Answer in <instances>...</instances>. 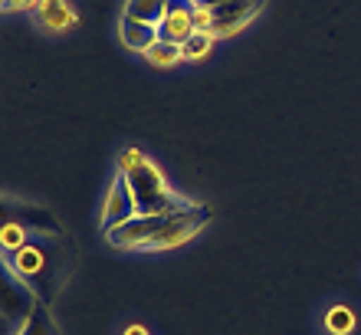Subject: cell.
Wrapping results in <instances>:
<instances>
[{"mask_svg":"<svg viewBox=\"0 0 361 335\" xmlns=\"http://www.w3.org/2000/svg\"><path fill=\"white\" fill-rule=\"evenodd\" d=\"M0 10H4V0H0Z\"/></svg>","mask_w":361,"mask_h":335,"instance_id":"20","label":"cell"},{"mask_svg":"<svg viewBox=\"0 0 361 335\" xmlns=\"http://www.w3.org/2000/svg\"><path fill=\"white\" fill-rule=\"evenodd\" d=\"M190 33H197L194 27V0H168L161 23H158V37L168 43H184Z\"/></svg>","mask_w":361,"mask_h":335,"instance_id":"8","label":"cell"},{"mask_svg":"<svg viewBox=\"0 0 361 335\" xmlns=\"http://www.w3.org/2000/svg\"><path fill=\"white\" fill-rule=\"evenodd\" d=\"M4 224H23V227H30L39 237H63V227H59L56 214L49 211V207H39V204H27V201L0 194V227Z\"/></svg>","mask_w":361,"mask_h":335,"instance_id":"5","label":"cell"},{"mask_svg":"<svg viewBox=\"0 0 361 335\" xmlns=\"http://www.w3.org/2000/svg\"><path fill=\"white\" fill-rule=\"evenodd\" d=\"M37 17L43 23V30H49V33H63V30L79 27V13L69 7V0H39Z\"/></svg>","mask_w":361,"mask_h":335,"instance_id":"9","label":"cell"},{"mask_svg":"<svg viewBox=\"0 0 361 335\" xmlns=\"http://www.w3.org/2000/svg\"><path fill=\"white\" fill-rule=\"evenodd\" d=\"M30 233H33V230L23 227V224H4V227H0V253H4V257H13L20 247L30 243Z\"/></svg>","mask_w":361,"mask_h":335,"instance_id":"15","label":"cell"},{"mask_svg":"<svg viewBox=\"0 0 361 335\" xmlns=\"http://www.w3.org/2000/svg\"><path fill=\"white\" fill-rule=\"evenodd\" d=\"M210 49H214V37L210 33H190L184 43H180V59L184 63H200V59L210 56Z\"/></svg>","mask_w":361,"mask_h":335,"instance_id":"14","label":"cell"},{"mask_svg":"<svg viewBox=\"0 0 361 335\" xmlns=\"http://www.w3.org/2000/svg\"><path fill=\"white\" fill-rule=\"evenodd\" d=\"M168 10V0H125L122 17L138 20V23H148V27H158Z\"/></svg>","mask_w":361,"mask_h":335,"instance_id":"11","label":"cell"},{"mask_svg":"<svg viewBox=\"0 0 361 335\" xmlns=\"http://www.w3.org/2000/svg\"><path fill=\"white\" fill-rule=\"evenodd\" d=\"M135 197H132V188H128V178L125 174H115L109 191H105V201H102V233L109 230L122 227L125 221L135 217Z\"/></svg>","mask_w":361,"mask_h":335,"instance_id":"7","label":"cell"},{"mask_svg":"<svg viewBox=\"0 0 361 335\" xmlns=\"http://www.w3.org/2000/svg\"><path fill=\"white\" fill-rule=\"evenodd\" d=\"M17 335H59L56 322H53V312H49V306L37 303V306H33V312H30V316L20 322Z\"/></svg>","mask_w":361,"mask_h":335,"instance_id":"12","label":"cell"},{"mask_svg":"<svg viewBox=\"0 0 361 335\" xmlns=\"http://www.w3.org/2000/svg\"><path fill=\"white\" fill-rule=\"evenodd\" d=\"M39 0H4V10L7 13H23V10H37Z\"/></svg>","mask_w":361,"mask_h":335,"instance_id":"17","label":"cell"},{"mask_svg":"<svg viewBox=\"0 0 361 335\" xmlns=\"http://www.w3.org/2000/svg\"><path fill=\"white\" fill-rule=\"evenodd\" d=\"M145 59H148L152 66H158V69H171V66H178L180 63V47L178 43H168V39H158V43L145 53Z\"/></svg>","mask_w":361,"mask_h":335,"instance_id":"16","label":"cell"},{"mask_svg":"<svg viewBox=\"0 0 361 335\" xmlns=\"http://www.w3.org/2000/svg\"><path fill=\"white\" fill-rule=\"evenodd\" d=\"M214 211L207 204H194L188 211L174 214H135L132 221H125L122 227H115L105 233V240L115 250H174L180 243H188L210 224Z\"/></svg>","mask_w":361,"mask_h":335,"instance_id":"1","label":"cell"},{"mask_svg":"<svg viewBox=\"0 0 361 335\" xmlns=\"http://www.w3.org/2000/svg\"><path fill=\"white\" fill-rule=\"evenodd\" d=\"M37 296L30 293V286L13 273L10 260L0 253V316L10 322H23L33 312Z\"/></svg>","mask_w":361,"mask_h":335,"instance_id":"6","label":"cell"},{"mask_svg":"<svg viewBox=\"0 0 361 335\" xmlns=\"http://www.w3.org/2000/svg\"><path fill=\"white\" fill-rule=\"evenodd\" d=\"M263 4L267 0H230V4H220V7H194V27L200 33H210L214 39L233 37L247 23H253V17L263 10Z\"/></svg>","mask_w":361,"mask_h":335,"instance_id":"4","label":"cell"},{"mask_svg":"<svg viewBox=\"0 0 361 335\" xmlns=\"http://www.w3.org/2000/svg\"><path fill=\"white\" fill-rule=\"evenodd\" d=\"M118 37H122V47L132 49V53H148V49L158 43V27H148V23H138V20H128L122 17V23H118Z\"/></svg>","mask_w":361,"mask_h":335,"instance_id":"10","label":"cell"},{"mask_svg":"<svg viewBox=\"0 0 361 335\" xmlns=\"http://www.w3.org/2000/svg\"><path fill=\"white\" fill-rule=\"evenodd\" d=\"M355 326H358V316H355L352 306L335 303V306L325 309V329H329V335H352Z\"/></svg>","mask_w":361,"mask_h":335,"instance_id":"13","label":"cell"},{"mask_svg":"<svg viewBox=\"0 0 361 335\" xmlns=\"http://www.w3.org/2000/svg\"><path fill=\"white\" fill-rule=\"evenodd\" d=\"M118 174L128 178V188H132V197H135V211L145 214V217L194 207V201L180 197L171 184L164 181L161 168H158L142 148H125V152L118 154Z\"/></svg>","mask_w":361,"mask_h":335,"instance_id":"2","label":"cell"},{"mask_svg":"<svg viewBox=\"0 0 361 335\" xmlns=\"http://www.w3.org/2000/svg\"><path fill=\"white\" fill-rule=\"evenodd\" d=\"M10 260V267H13V273H17L23 283L30 286V293L37 296V303H43V306H49L53 303V296H56V289L63 279L53 276V250L47 247V243H33L30 240L27 247H20Z\"/></svg>","mask_w":361,"mask_h":335,"instance_id":"3","label":"cell"},{"mask_svg":"<svg viewBox=\"0 0 361 335\" xmlns=\"http://www.w3.org/2000/svg\"><path fill=\"white\" fill-rule=\"evenodd\" d=\"M122 335H152L148 329L142 326V322H132V326H125V332Z\"/></svg>","mask_w":361,"mask_h":335,"instance_id":"18","label":"cell"},{"mask_svg":"<svg viewBox=\"0 0 361 335\" xmlns=\"http://www.w3.org/2000/svg\"><path fill=\"white\" fill-rule=\"evenodd\" d=\"M220 4H230V0H194V7H220Z\"/></svg>","mask_w":361,"mask_h":335,"instance_id":"19","label":"cell"}]
</instances>
